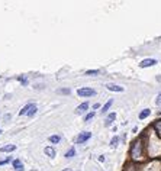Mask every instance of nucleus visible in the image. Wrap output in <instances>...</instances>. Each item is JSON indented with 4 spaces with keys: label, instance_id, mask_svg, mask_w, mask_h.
Here are the masks:
<instances>
[{
    "label": "nucleus",
    "instance_id": "nucleus-23",
    "mask_svg": "<svg viewBox=\"0 0 161 171\" xmlns=\"http://www.w3.org/2000/svg\"><path fill=\"white\" fill-rule=\"evenodd\" d=\"M9 161H10V159H9V158H8V159H5V161H0V165H3V164H8V162H9Z\"/></svg>",
    "mask_w": 161,
    "mask_h": 171
},
{
    "label": "nucleus",
    "instance_id": "nucleus-2",
    "mask_svg": "<svg viewBox=\"0 0 161 171\" xmlns=\"http://www.w3.org/2000/svg\"><path fill=\"white\" fill-rule=\"evenodd\" d=\"M77 94L81 96V97H87V96L96 94V92H94L93 89H78V90H77Z\"/></svg>",
    "mask_w": 161,
    "mask_h": 171
},
{
    "label": "nucleus",
    "instance_id": "nucleus-19",
    "mask_svg": "<svg viewBox=\"0 0 161 171\" xmlns=\"http://www.w3.org/2000/svg\"><path fill=\"white\" fill-rule=\"evenodd\" d=\"M155 129H157V132H158V135H161V122H157L155 125Z\"/></svg>",
    "mask_w": 161,
    "mask_h": 171
},
{
    "label": "nucleus",
    "instance_id": "nucleus-25",
    "mask_svg": "<svg viewBox=\"0 0 161 171\" xmlns=\"http://www.w3.org/2000/svg\"><path fill=\"white\" fill-rule=\"evenodd\" d=\"M0 133H2V132H0Z\"/></svg>",
    "mask_w": 161,
    "mask_h": 171
},
{
    "label": "nucleus",
    "instance_id": "nucleus-8",
    "mask_svg": "<svg viewBox=\"0 0 161 171\" xmlns=\"http://www.w3.org/2000/svg\"><path fill=\"white\" fill-rule=\"evenodd\" d=\"M13 167H15L16 171H23V164H22L19 159H15V161H13Z\"/></svg>",
    "mask_w": 161,
    "mask_h": 171
},
{
    "label": "nucleus",
    "instance_id": "nucleus-3",
    "mask_svg": "<svg viewBox=\"0 0 161 171\" xmlns=\"http://www.w3.org/2000/svg\"><path fill=\"white\" fill-rule=\"evenodd\" d=\"M92 138V133L90 132H83V133H80L78 135V138H77V142L78 144H83V142H86L87 139H90Z\"/></svg>",
    "mask_w": 161,
    "mask_h": 171
},
{
    "label": "nucleus",
    "instance_id": "nucleus-14",
    "mask_svg": "<svg viewBox=\"0 0 161 171\" xmlns=\"http://www.w3.org/2000/svg\"><path fill=\"white\" fill-rule=\"evenodd\" d=\"M76 155V149L74 148H70L68 151H67V154H65V158H71V157H74Z\"/></svg>",
    "mask_w": 161,
    "mask_h": 171
},
{
    "label": "nucleus",
    "instance_id": "nucleus-5",
    "mask_svg": "<svg viewBox=\"0 0 161 171\" xmlns=\"http://www.w3.org/2000/svg\"><path fill=\"white\" fill-rule=\"evenodd\" d=\"M107 89H109L110 92H123V87H120V86H116V84H112V83L107 84Z\"/></svg>",
    "mask_w": 161,
    "mask_h": 171
},
{
    "label": "nucleus",
    "instance_id": "nucleus-16",
    "mask_svg": "<svg viewBox=\"0 0 161 171\" xmlns=\"http://www.w3.org/2000/svg\"><path fill=\"white\" fill-rule=\"evenodd\" d=\"M118 142H119V138L115 136V138L110 141V146H112V148H116V146H118Z\"/></svg>",
    "mask_w": 161,
    "mask_h": 171
},
{
    "label": "nucleus",
    "instance_id": "nucleus-11",
    "mask_svg": "<svg viewBox=\"0 0 161 171\" xmlns=\"http://www.w3.org/2000/svg\"><path fill=\"white\" fill-rule=\"evenodd\" d=\"M147 116H149V109H144V110L139 113V119H145Z\"/></svg>",
    "mask_w": 161,
    "mask_h": 171
},
{
    "label": "nucleus",
    "instance_id": "nucleus-12",
    "mask_svg": "<svg viewBox=\"0 0 161 171\" xmlns=\"http://www.w3.org/2000/svg\"><path fill=\"white\" fill-rule=\"evenodd\" d=\"M115 118H116V115H115V113H110V115H109V118H107V120H106V126H110Z\"/></svg>",
    "mask_w": 161,
    "mask_h": 171
},
{
    "label": "nucleus",
    "instance_id": "nucleus-24",
    "mask_svg": "<svg viewBox=\"0 0 161 171\" xmlns=\"http://www.w3.org/2000/svg\"><path fill=\"white\" fill-rule=\"evenodd\" d=\"M64 171H71V170H64Z\"/></svg>",
    "mask_w": 161,
    "mask_h": 171
},
{
    "label": "nucleus",
    "instance_id": "nucleus-20",
    "mask_svg": "<svg viewBox=\"0 0 161 171\" xmlns=\"http://www.w3.org/2000/svg\"><path fill=\"white\" fill-rule=\"evenodd\" d=\"M86 74H87V75H96V74H99V70H93V71H87Z\"/></svg>",
    "mask_w": 161,
    "mask_h": 171
},
{
    "label": "nucleus",
    "instance_id": "nucleus-17",
    "mask_svg": "<svg viewBox=\"0 0 161 171\" xmlns=\"http://www.w3.org/2000/svg\"><path fill=\"white\" fill-rule=\"evenodd\" d=\"M36 113V106L35 105H32V107H31V110L28 112V116H34Z\"/></svg>",
    "mask_w": 161,
    "mask_h": 171
},
{
    "label": "nucleus",
    "instance_id": "nucleus-18",
    "mask_svg": "<svg viewBox=\"0 0 161 171\" xmlns=\"http://www.w3.org/2000/svg\"><path fill=\"white\" fill-rule=\"evenodd\" d=\"M94 118V112H92V113H89L86 118H84V122H89V120H92Z\"/></svg>",
    "mask_w": 161,
    "mask_h": 171
},
{
    "label": "nucleus",
    "instance_id": "nucleus-4",
    "mask_svg": "<svg viewBox=\"0 0 161 171\" xmlns=\"http://www.w3.org/2000/svg\"><path fill=\"white\" fill-rule=\"evenodd\" d=\"M155 64H157V61L149 58V60H144V61L139 64V67H141V68H147V67H151V65H155Z\"/></svg>",
    "mask_w": 161,
    "mask_h": 171
},
{
    "label": "nucleus",
    "instance_id": "nucleus-1",
    "mask_svg": "<svg viewBox=\"0 0 161 171\" xmlns=\"http://www.w3.org/2000/svg\"><path fill=\"white\" fill-rule=\"evenodd\" d=\"M141 148H142V144H141V141H136L133 145H132V149H131V155H132V158H139L141 157Z\"/></svg>",
    "mask_w": 161,
    "mask_h": 171
},
{
    "label": "nucleus",
    "instance_id": "nucleus-7",
    "mask_svg": "<svg viewBox=\"0 0 161 171\" xmlns=\"http://www.w3.org/2000/svg\"><path fill=\"white\" fill-rule=\"evenodd\" d=\"M15 149H16V145H6V146L0 148V151H2V152H12Z\"/></svg>",
    "mask_w": 161,
    "mask_h": 171
},
{
    "label": "nucleus",
    "instance_id": "nucleus-21",
    "mask_svg": "<svg viewBox=\"0 0 161 171\" xmlns=\"http://www.w3.org/2000/svg\"><path fill=\"white\" fill-rule=\"evenodd\" d=\"M157 105L161 106V94H158V97H157Z\"/></svg>",
    "mask_w": 161,
    "mask_h": 171
},
{
    "label": "nucleus",
    "instance_id": "nucleus-10",
    "mask_svg": "<svg viewBox=\"0 0 161 171\" xmlns=\"http://www.w3.org/2000/svg\"><path fill=\"white\" fill-rule=\"evenodd\" d=\"M45 154H47L48 157H55V151H54V148H51V146H47V148H45Z\"/></svg>",
    "mask_w": 161,
    "mask_h": 171
},
{
    "label": "nucleus",
    "instance_id": "nucleus-6",
    "mask_svg": "<svg viewBox=\"0 0 161 171\" xmlns=\"http://www.w3.org/2000/svg\"><path fill=\"white\" fill-rule=\"evenodd\" d=\"M87 107H89V103H81V105L77 107V110H76V112H77L78 115H81V113H84V112L87 110Z\"/></svg>",
    "mask_w": 161,
    "mask_h": 171
},
{
    "label": "nucleus",
    "instance_id": "nucleus-13",
    "mask_svg": "<svg viewBox=\"0 0 161 171\" xmlns=\"http://www.w3.org/2000/svg\"><path fill=\"white\" fill-rule=\"evenodd\" d=\"M112 103H113V100H109V102H107V103L103 106V109H102V113H106V112L109 110V107L112 106Z\"/></svg>",
    "mask_w": 161,
    "mask_h": 171
},
{
    "label": "nucleus",
    "instance_id": "nucleus-9",
    "mask_svg": "<svg viewBox=\"0 0 161 171\" xmlns=\"http://www.w3.org/2000/svg\"><path fill=\"white\" fill-rule=\"evenodd\" d=\"M32 105H34V103H29V105H26V106H25V107H23V109H22V110L19 112V115H21V116H23V115H28V112L31 110Z\"/></svg>",
    "mask_w": 161,
    "mask_h": 171
},
{
    "label": "nucleus",
    "instance_id": "nucleus-22",
    "mask_svg": "<svg viewBox=\"0 0 161 171\" xmlns=\"http://www.w3.org/2000/svg\"><path fill=\"white\" fill-rule=\"evenodd\" d=\"M58 93H64V94H68V93H70V90H67V89H65V90H58Z\"/></svg>",
    "mask_w": 161,
    "mask_h": 171
},
{
    "label": "nucleus",
    "instance_id": "nucleus-15",
    "mask_svg": "<svg viewBox=\"0 0 161 171\" xmlns=\"http://www.w3.org/2000/svg\"><path fill=\"white\" fill-rule=\"evenodd\" d=\"M50 141H51L52 144H58V142L61 141V138H60L58 135H54V136H51V138H50Z\"/></svg>",
    "mask_w": 161,
    "mask_h": 171
}]
</instances>
